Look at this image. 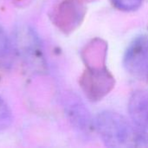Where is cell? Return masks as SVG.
I'll return each mask as SVG.
<instances>
[{
    "mask_svg": "<svg viewBox=\"0 0 148 148\" xmlns=\"http://www.w3.org/2000/svg\"><path fill=\"white\" fill-rule=\"evenodd\" d=\"M95 126L102 142L108 147L132 148L147 146V141L134 123L131 124L118 113L101 112L97 115Z\"/></svg>",
    "mask_w": 148,
    "mask_h": 148,
    "instance_id": "cell-1",
    "label": "cell"
},
{
    "mask_svg": "<svg viewBox=\"0 0 148 148\" xmlns=\"http://www.w3.org/2000/svg\"><path fill=\"white\" fill-rule=\"evenodd\" d=\"M124 66L134 76L147 78L148 36H140L130 43L124 56Z\"/></svg>",
    "mask_w": 148,
    "mask_h": 148,
    "instance_id": "cell-2",
    "label": "cell"
},
{
    "mask_svg": "<svg viewBox=\"0 0 148 148\" xmlns=\"http://www.w3.org/2000/svg\"><path fill=\"white\" fill-rule=\"evenodd\" d=\"M128 112L134 125L148 142V91L139 90L132 95Z\"/></svg>",
    "mask_w": 148,
    "mask_h": 148,
    "instance_id": "cell-3",
    "label": "cell"
},
{
    "mask_svg": "<svg viewBox=\"0 0 148 148\" xmlns=\"http://www.w3.org/2000/svg\"><path fill=\"white\" fill-rule=\"evenodd\" d=\"M16 37L19 52L23 56L27 62L33 66H43L41 45L35 33L29 29H23L18 31Z\"/></svg>",
    "mask_w": 148,
    "mask_h": 148,
    "instance_id": "cell-4",
    "label": "cell"
},
{
    "mask_svg": "<svg viewBox=\"0 0 148 148\" xmlns=\"http://www.w3.org/2000/svg\"><path fill=\"white\" fill-rule=\"evenodd\" d=\"M67 114L74 127L82 134H88L92 127L89 113L84 105L76 99H72L67 105Z\"/></svg>",
    "mask_w": 148,
    "mask_h": 148,
    "instance_id": "cell-5",
    "label": "cell"
},
{
    "mask_svg": "<svg viewBox=\"0 0 148 148\" xmlns=\"http://www.w3.org/2000/svg\"><path fill=\"white\" fill-rule=\"evenodd\" d=\"M12 122V114L6 102L0 97V132L6 130Z\"/></svg>",
    "mask_w": 148,
    "mask_h": 148,
    "instance_id": "cell-6",
    "label": "cell"
},
{
    "mask_svg": "<svg viewBox=\"0 0 148 148\" xmlns=\"http://www.w3.org/2000/svg\"><path fill=\"white\" fill-rule=\"evenodd\" d=\"M10 42L6 33L0 26V63L5 62L8 58H10Z\"/></svg>",
    "mask_w": 148,
    "mask_h": 148,
    "instance_id": "cell-7",
    "label": "cell"
},
{
    "mask_svg": "<svg viewBox=\"0 0 148 148\" xmlns=\"http://www.w3.org/2000/svg\"><path fill=\"white\" fill-rule=\"evenodd\" d=\"M111 2L119 10L131 11L138 9L143 0H111Z\"/></svg>",
    "mask_w": 148,
    "mask_h": 148,
    "instance_id": "cell-8",
    "label": "cell"
}]
</instances>
